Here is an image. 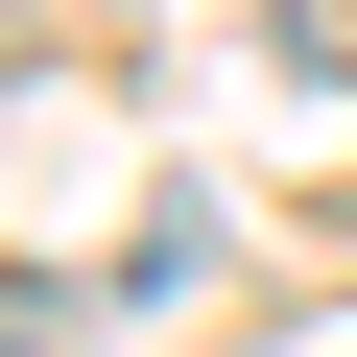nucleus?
Instances as JSON below:
<instances>
[{
	"instance_id": "1",
	"label": "nucleus",
	"mask_w": 357,
	"mask_h": 357,
	"mask_svg": "<svg viewBox=\"0 0 357 357\" xmlns=\"http://www.w3.org/2000/svg\"><path fill=\"white\" fill-rule=\"evenodd\" d=\"M262 72H310V96H357V0H262Z\"/></svg>"
}]
</instances>
